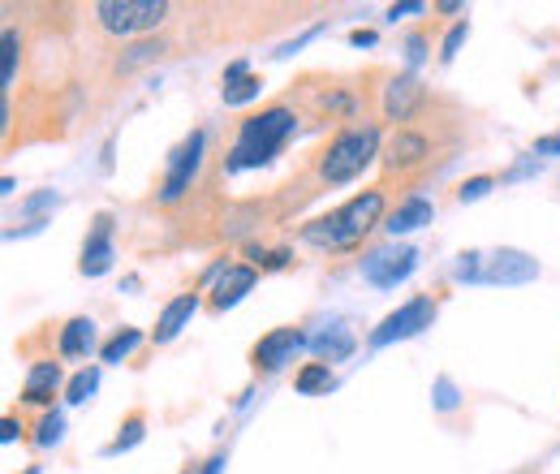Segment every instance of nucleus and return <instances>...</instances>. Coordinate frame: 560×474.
I'll use <instances>...</instances> for the list:
<instances>
[{"label":"nucleus","instance_id":"obj_27","mask_svg":"<svg viewBox=\"0 0 560 474\" xmlns=\"http://www.w3.org/2000/svg\"><path fill=\"white\" fill-rule=\"evenodd\" d=\"M491 186H495L491 177H470V182H462V190H457V199H462V204H475V199H483V195H488Z\"/></svg>","mask_w":560,"mask_h":474},{"label":"nucleus","instance_id":"obj_10","mask_svg":"<svg viewBox=\"0 0 560 474\" xmlns=\"http://www.w3.org/2000/svg\"><path fill=\"white\" fill-rule=\"evenodd\" d=\"M302 345H311V340L302 337L298 328H272L268 337H259V345H255V362H259L264 371H277L284 362H293V354H298Z\"/></svg>","mask_w":560,"mask_h":474},{"label":"nucleus","instance_id":"obj_24","mask_svg":"<svg viewBox=\"0 0 560 474\" xmlns=\"http://www.w3.org/2000/svg\"><path fill=\"white\" fill-rule=\"evenodd\" d=\"M142 427H147V418H142V414H130V418H126V427H121V436H117V440L104 449V458H117V453L135 449V444L142 440Z\"/></svg>","mask_w":560,"mask_h":474},{"label":"nucleus","instance_id":"obj_13","mask_svg":"<svg viewBox=\"0 0 560 474\" xmlns=\"http://www.w3.org/2000/svg\"><path fill=\"white\" fill-rule=\"evenodd\" d=\"M199 311V298L195 293H182V298H173L164 311H160V320H155V345H168V340L177 337L186 324H190V315Z\"/></svg>","mask_w":560,"mask_h":474},{"label":"nucleus","instance_id":"obj_9","mask_svg":"<svg viewBox=\"0 0 560 474\" xmlns=\"http://www.w3.org/2000/svg\"><path fill=\"white\" fill-rule=\"evenodd\" d=\"M113 259H117V255H113V216L100 211L91 238L82 242V264H78V271H82V276H104V271L113 268Z\"/></svg>","mask_w":560,"mask_h":474},{"label":"nucleus","instance_id":"obj_35","mask_svg":"<svg viewBox=\"0 0 560 474\" xmlns=\"http://www.w3.org/2000/svg\"><path fill=\"white\" fill-rule=\"evenodd\" d=\"M350 44L353 48H371V44H375V31H353Z\"/></svg>","mask_w":560,"mask_h":474},{"label":"nucleus","instance_id":"obj_2","mask_svg":"<svg viewBox=\"0 0 560 474\" xmlns=\"http://www.w3.org/2000/svg\"><path fill=\"white\" fill-rule=\"evenodd\" d=\"M293 130H298V117H293L289 108H268V113H259V117H246L242 130H237L233 151H229V173L268 164L280 147L289 142Z\"/></svg>","mask_w":560,"mask_h":474},{"label":"nucleus","instance_id":"obj_7","mask_svg":"<svg viewBox=\"0 0 560 474\" xmlns=\"http://www.w3.org/2000/svg\"><path fill=\"white\" fill-rule=\"evenodd\" d=\"M203 142H208L203 130H195V135L173 151V160H168V177H164V190H160L164 204H177V199L190 190V182H195V173H199V164H203Z\"/></svg>","mask_w":560,"mask_h":474},{"label":"nucleus","instance_id":"obj_29","mask_svg":"<svg viewBox=\"0 0 560 474\" xmlns=\"http://www.w3.org/2000/svg\"><path fill=\"white\" fill-rule=\"evenodd\" d=\"M466 35H470V26H466V22H457V26L448 31V39H444V53H440V57H444V61H453V57H457V48L466 44Z\"/></svg>","mask_w":560,"mask_h":474},{"label":"nucleus","instance_id":"obj_1","mask_svg":"<svg viewBox=\"0 0 560 474\" xmlns=\"http://www.w3.org/2000/svg\"><path fill=\"white\" fill-rule=\"evenodd\" d=\"M380 211H384V195L380 190H366V195L350 199L346 207L319 216L315 224H306L302 238L311 246H319V251H350V246H358L380 224Z\"/></svg>","mask_w":560,"mask_h":474},{"label":"nucleus","instance_id":"obj_4","mask_svg":"<svg viewBox=\"0 0 560 474\" xmlns=\"http://www.w3.org/2000/svg\"><path fill=\"white\" fill-rule=\"evenodd\" d=\"M95 18L108 35H139L168 18V4L164 0H100Z\"/></svg>","mask_w":560,"mask_h":474},{"label":"nucleus","instance_id":"obj_8","mask_svg":"<svg viewBox=\"0 0 560 474\" xmlns=\"http://www.w3.org/2000/svg\"><path fill=\"white\" fill-rule=\"evenodd\" d=\"M535 276H539V264L526 251H509V246H500L488 259V268H483L488 285H530Z\"/></svg>","mask_w":560,"mask_h":474},{"label":"nucleus","instance_id":"obj_12","mask_svg":"<svg viewBox=\"0 0 560 474\" xmlns=\"http://www.w3.org/2000/svg\"><path fill=\"white\" fill-rule=\"evenodd\" d=\"M57 389H61V362H35L31 375H26V384H22V402L48 406Z\"/></svg>","mask_w":560,"mask_h":474},{"label":"nucleus","instance_id":"obj_18","mask_svg":"<svg viewBox=\"0 0 560 474\" xmlns=\"http://www.w3.org/2000/svg\"><path fill=\"white\" fill-rule=\"evenodd\" d=\"M311 349L319 354V362H341L353 354V333L350 328H328V333L311 337Z\"/></svg>","mask_w":560,"mask_h":474},{"label":"nucleus","instance_id":"obj_5","mask_svg":"<svg viewBox=\"0 0 560 474\" xmlns=\"http://www.w3.org/2000/svg\"><path fill=\"white\" fill-rule=\"evenodd\" d=\"M435 320V302L431 298H410L401 311H393L375 333H371V349H384L393 340H406V337H419L422 328H431Z\"/></svg>","mask_w":560,"mask_h":474},{"label":"nucleus","instance_id":"obj_33","mask_svg":"<svg viewBox=\"0 0 560 474\" xmlns=\"http://www.w3.org/2000/svg\"><path fill=\"white\" fill-rule=\"evenodd\" d=\"M18 436H22V423H18V418H4V423H0V440H4V444H13Z\"/></svg>","mask_w":560,"mask_h":474},{"label":"nucleus","instance_id":"obj_39","mask_svg":"<svg viewBox=\"0 0 560 474\" xmlns=\"http://www.w3.org/2000/svg\"><path fill=\"white\" fill-rule=\"evenodd\" d=\"M435 9H440V13H462V4H457V0H440Z\"/></svg>","mask_w":560,"mask_h":474},{"label":"nucleus","instance_id":"obj_19","mask_svg":"<svg viewBox=\"0 0 560 474\" xmlns=\"http://www.w3.org/2000/svg\"><path fill=\"white\" fill-rule=\"evenodd\" d=\"M293 384H298L302 397H315V393H328L337 380H332V367H328V362H306V367L298 371Z\"/></svg>","mask_w":560,"mask_h":474},{"label":"nucleus","instance_id":"obj_34","mask_svg":"<svg viewBox=\"0 0 560 474\" xmlns=\"http://www.w3.org/2000/svg\"><path fill=\"white\" fill-rule=\"evenodd\" d=\"M422 9H427L422 0H406V4H393V9H388V18H406V13H422Z\"/></svg>","mask_w":560,"mask_h":474},{"label":"nucleus","instance_id":"obj_28","mask_svg":"<svg viewBox=\"0 0 560 474\" xmlns=\"http://www.w3.org/2000/svg\"><path fill=\"white\" fill-rule=\"evenodd\" d=\"M457 280H483V255H462V264L453 271Z\"/></svg>","mask_w":560,"mask_h":474},{"label":"nucleus","instance_id":"obj_32","mask_svg":"<svg viewBox=\"0 0 560 474\" xmlns=\"http://www.w3.org/2000/svg\"><path fill=\"white\" fill-rule=\"evenodd\" d=\"M319 31H324V26H311V31H306V35H298V39H293V44H284V48H280L277 57H293V53H298V48H302V44H311V39H315V35H319Z\"/></svg>","mask_w":560,"mask_h":474},{"label":"nucleus","instance_id":"obj_20","mask_svg":"<svg viewBox=\"0 0 560 474\" xmlns=\"http://www.w3.org/2000/svg\"><path fill=\"white\" fill-rule=\"evenodd\" d=\"M259 91H264V82H259L255 73H246V78H233V82H224V86H220V95H224V104H229V108H237V104H250Z\"/></svg>","mask_w":560,"mask_h":474},{"label":"nucleus","instance_id":"obj_38","mask_svg":"<svg viewBox=\"0 0 560 474\" xmlns=\"http://www.w3.org/2000/svg\"><path fill=\"white\" fill-rule=\"evenodd\" d=\"M220 471H224V453H215V458L208 462V471H203V474H220Z\"/></svg>","mask_w":560,"mask_h":474},{"label":"nucleus","instance_id":"obj_30","mask_svg":"<svg viewBox=\"0 0 560 474\" xmlns=\"http://www.w3.org/2000/svg\"><path fill=\"white\" fill-rule=\"evenodd\" d=\"M435 406L440 409L457 406V393H453V384H448V380H440V384H435Z\"/></svg>","mask_w":560,"mask_h":474},{"label":"nucleus","instance_id":"obj_23","mask_svg":"<svg viewBox=\"0 0 560 474\" xmlns=\"http://www.w3.org/2000/svg\"><path fill=\"white\" fill-rule=\"evenodd\" d=\"M100 389V371L95 367H86V371H78L70 380V389H66V402L70 406H82V402H91V393Z\"/></svg>","mask_w":560,"mask_h":474},{"label":"nucleus","instance_id":"obj_3","mask_svg":"<svg viewBox=\"0 0 560 474\" xmlns=\"http://www.w3.org/2000/svg\"><path fill=\"white\" fill-rule=\"evenodd\" d=\"M380 155V130L375 126H358V130H346L328 142L324 160H319V173L324 182L341 186V182H353L371 160Z\"/></svg>","mask_w":560,"mask_h":474},{"label":"nucleus","instance_id":"obj_16","mask_svg":"<svg viewBox=\"0 0 560 474\" xmlns=\"http://www.w3.org/2000/svg\"><path fill=\"white\" fill-rule=\"evenodd\" d=\"M255 289V268H224V276L215 280V293H211V307L215 311H229L233 302H242V293Z\"/></svg>","mask_w":560,"mask_h":474},{"label":"nucleus","instance_id":"obj_14","mask_svg":"<svg viewBox=\"0 0 560 474\" xmlns=\"http://www.w3.org/2000/svg\"><path fill=\"white\" fill-rule=\"evenodd\" d=\"M431 155V147H427V138L422 135H410V130H397L393 142H388V151H384V160H388V169H415Z\"/></svg>","mask_w":560,"mask_h":474},{"label":"nucleus","instance_id":"obj_21","mask_svg":"<svg viewBox=\"0 0 560 474\" xmlns=\"http://www.w3.org/2000/svg\"><path fill=\"white\" fill-rule=\"evenodd\" d=\"M18 61H22V39H18V31H4V39H0V86H13Z\"/></svg>","mask_w":560,"mask_h":474},{"label":"nucleus","instance_id":"obj_6","mask_svg":"<svg viewBox=\"0 0 560 474\" xmlns=\"http://www.w3.org/2000/svg\"><path fill=\"white\" fill-rule=\"evenodd\" d=\"M415 268H419V251H415V246H384V251H371V255L362 259V276H366L375 289L401 285Z\"/></svg>","mask_w":560,"mask_h":474},{"label":"nucleus","instance_id":"obj_26","mask_svg":"<svg viewBox=\"0 0 560 474\" xmlns=\"http://www.w3.org/2000/svg\"><path fill=\"white\" fill-rule=\"evenodd\" d=\"M61 427H66V423H61V414H57V409H52V414H44V418H39V431H35V444H44V449H48V444H57V440H61Z\"/></svg>","mask_w":560,"mask_h":474},{"label":"nucleus","instance_id":"obj_41","mask_svg":"<svg viewBox=\"0 0 560 474\" xmlns=\"http://www.w3.org/2000/svg\"><path fill=\"white\" fill-rule=\"evenodd\" d=\"M182 474H190V471H182Z\"/></svg>","mask_w":560,"mask_h":474},{"label":"nucleus","instance_id":"obj_11","mask_svg":"<svg viewBox=\"0 0 560 474\" xmlns=\"http://www.w3.org/2000/svg\"><path fill=\"white\" fill-rule=\"evenodd\" d=\"M419 104H422V86L415 73H401V78L388 82V91H384V117L388 122H410Z\"/></svg>","mask_w":560,"mask_h":474},{"label":"nucleus","instance_id":"obj_40","mask_svg":"<svg viewBox=\"0 0 560 474\" xmlns=\"http://www.w3.org/2000/svg\"><path fill=\"white\" fill-rule=\"evenodd\" d=\"M26 474H35V471H26Z\"/></svg>","mask_w":560,"mask_h":474},{"label":"nucleus","instance_id":"obj_31","mask_svg":"<svg viewBox=\"0 0 560 474\" xmlns=\"http://www.w3.org/2000/svg\"><path fill=\"white\" fill-rule=\"evenodd\" d=\"M530 155H560V135L535 138V147H530Z\"/></svg>","mask_w":560,"mask_h":474},{"label":"nucleus","instance_id":"obj_37","mask_svg":"<svg viewBox=\"0 0 560 474\" xmlns=\"http://www.w3.org/2000/svg\"><path fill=\"white\" fill-rule=\"evenodd\" d=\"M422 48H427V44L415 35V39H410V66H419V61H422Z\"/></svg>","mask_w":560,"mask_h":474},{"label":"nucleus","instance_id":"obj_15","mask_svg":"<svg viewBox=\"0 0 560 474\" xmlns=\"http://www.w3.org/2000/svg\"><path fill=\"white\" fill-rule=\"evenodd\" d=\"M431 216H435V207H431V199H422V195H410L406 204L397 207L393 216H388V233L393 238H401V233H415V229H422V224H431Z\"/></svg>","mask_w":560,"mask_h":474},{"label":"nucleus","instance_id":"obj_17","mask_svg":"<svg viewBox=\"0 0 560 474\" xmlns=\"http://www.w3.org/2000/svg\"><path fill=\"white\" fill-rule=\"evenodd\" d=\"M91 349H95V324L78 315V320H70V324L61 328V354H66V358H86Z\"/></svg>","mask_w":560,"mask_h":474},{"label":"nucleus","instance_id":"obj_22","mask_svg":"<svg viewBox=\"0 0 560 474\" xmlns=\"http://www.w3.org/2000/svg\"><path fill=\"white\" fill-rule=\"evenodd\" d=\"M139 340H142L139 328H121L117 337L108 340L104 349H100V358H104V362H121L126 354H135V349H139Z\"/></svg>","mask_w":560,"mask_h":474},{"label":"nucleus","instance_id":"obj_36","mask_svg":"<svg viewBox=\"0 0 560 474\" xmlns=\"http://www.w3.org/2000/svg\"><path fill=\"white\" fill-rule=\"evenodd\" d=\"M246 73H250V66H246V61H233V66L224 69V82H233V78H246Z\"/></svg>","mask_w":560,"mask_h":474},{"label":"nucleus","instance_id":"obj_25","mask_svg":"<svg viewBox=\"0 0 560 474\" xmlns=\"http://www.w3.org/2000/svg\"><path fill=\"white\" fill-rule=\"evenodd\" d=\"M160 53H164V44H160V39H142V44H135V48H130V57L121 61V69L147 66V61H155Z\"/></svg>","mask_w":560,"mask_h":474}]
</instances>
